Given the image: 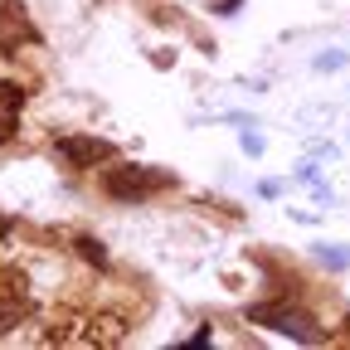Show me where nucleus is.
I'll use <instances>...</instances> for the list:
<instances>
[{
  "instance_id": "obj_1",
  "label": "nucleus",
  "mask_w": 350,
  "mask_h": 350,
  "mask_svg": "<svg viewBox=\"0 0 350 350\" xmlns=\"http://www.w3.org/2000/svg\"><path fill=\"white\" fill-rule=\"evenodd\" d=\"M248 321L268 326V331H278V336H292V340H301V345H321V340H326V331L317 326V317L301 312V306H287V301L248 306Z\"/></svg>"
},
{
  "instance_id": "obj_2",
  "label": "nucleus",
  "mask_w": 350,
  "mask_h": 350,
  "mask_svg": "<svg viewBox=\"0 0 350 350\" xmlns=\"http://www.w3.org/2000/svg\"><path fill=\"white\" fill-rule=\"evenodd\" d=\"M170 185H175V175L151 170V165H117V170L103 175V190L112 200H131V204H142V200H151L156 190H170Z\"/></svg>"
},
{
  "instance_id": "obj_3",
  "label": "nucleus",
  "mask_w": 350,
  "mask_h": 350,
  "mask_svg": "<svg viewBox=\"0 0 350 350\" xmlns=\"http://www.w3.org/2000/svg\"><path fill=\"white\" fill-rule=\"evenodd\" d=\"M34 312V297H29V278L20 268H0V336L15 331L25 317Z\"/></svg>"
},
{
  "instance_id": "obj_4",
  "label": "nucleus",
  "mask_w": 350,
  "mask_h": 350,
  "mask_svg": "<svg viewBox=\"0 0 350 350\" xmlns=\"http://www.w3.org/2000/svg\"><path fill=\"white\" fill-rule=\"evenodd\" d=\"M54 151H59L68 165H78V170H88V165H98V161H112V156H117V146L103 142V137H59Z\"/></svg>"
},
{
  "instance_id": "obj_5",
  "label": "nucleus",
  "mask_w": 350,
  "mask_h": 350,
  "mask_svg": "<svg viewBox=\"0 0 350 350\" xmlns=\"http://www.w3.org/2000/svg\"><path fill=\"white\" fill-rule=\"evenodd\" d=\"M312 258L321 262V268H331V273L350 268V248H340V243H312Z\"/></svg>"
},
{
  "instance_id": "obj_6",
  "label": "nucleus",
  "mask_w": 350,
  "mask_h": 350,
  "mask_svg": "<svg viewBox=\"0 0 350 350\" xmlns=\"http://www.w3.org/2000/svg\"><path fill=\"white\" fill-rule=\"evenodd\" d=\"M297 122H301V126H331V122H336V107L312 103V107H301V112H297Z\"/></svg>"
},
{
  "instance_id": "obj_7",
  "label": "nucleus",
  "mask_w": 350,
  "mask_h": 350,
  "mask_svg": "<svg viewBox=\"0 0 350 350\" xmlns=\"http://www.w3.org/2000/svg\"><path fill=\"white\" fill-rule=\"evenodd\" d=\"M345 64H350V54H345V49H321V54L312 59V68H317V73H340Z\"/></svg>"
},
{
  "instance_id": "obj_8",
  "label": "nucleus",
  "mask_w": 350,
  "mask_h": 350,
  "mask_svg": "<svg viewBox=\"0 0 350 350\" xmlns=\"http://www.w3.org/2000/svg\"><path fill=\"white\" fill-rule=\"evenodd\" d=\"M292 180H297V185H317V180H321V170H317V161L306 156V161L297 165V175H292Z\"/></svg>"
},
{
  "instance_id": "obj_9",
  "label": "nucleus",
  "mask_w": 350,
  "mask_h": 350,
  "mask_svg": "<svg viewBox=\"0 0 350 350\" xmlns=\"http://www.w3.org/2000/svg\"><path fill=\"white\" fill-rule=\"evenodd\" d=\"M239 146H243V156H262V151H268V142H262L258 131H243V137H239Z\"/></svg>"
},
{
  "instance_id": "obj_10",
  "label": "nucleus",
  "mask_w": 350,
  "mask_h": 350,
  "mask_svg": "<svg viewBox=\"0 0 350 350\" xmlns=\"http://www.w3.org/2000/svg\"><path fill=\"white\" fill-rule=\"evenodd\" d=\"M306 156L312 161H336V142H306Z\"/></svg>"
},
{
  "instance_id": "obj_11",
  "label": "nucleus",
  "mask_w": 350,
  "mask_h": 350,
  "mask_svg": "<svg viewBox=\"0 0 350 350\" xmlns=\"http://www.w3.org/2000/svg\"><path fill=\"white\" fill-rule=\"evenodd\" d=\"M282 190H287V180H262V185H258V195H262V200H278Z\"/></svg>"
},
{
  "instance_id": "obj_12",
  "label": "nucleus",
  "mask_w": 350,
  "mask_h": 350,
  "mask_svg": "<svg viewBox=\"0 0 350 350\" xmlns=\"http://www.w3.org/2000/svg\"><path fill=\"white\" fill-rule=\"evenodd\" d=\"M239 5H243V0H214V5H209V10H214V15H234Z\"/></svg>"
},
{
  "instance_id": "obj_13",
  "label": "nucleus",
  "mask_w": 350,
  "mask_h": 350,
  "mask_svg": "<svg viewBox=\"0 0 350 350\" xmlns=\"http://www.w3.org/2000/svg\"><path fill=\"white\" fill-rule=\"evenodd\" d=\"M292 219H301V224H317L321 209H292Z\"/></svg>"
},
{
  "instance_id": "obj_14",
  "label": "nucleus",
  "mask_w": 350,
  "mask_h": 350,
  "mask_svg": "<svg viewBox=\"0 0 350 350\" xmlns=\"http://www.w3.org/2000/svg\"><path fill=\"white\" fill-rule=\"evenodd\" d=\"M5 234H10V219H5V214H0V239H5Z\"/></svg>"
},
{
  "instance_id": "obj_15",
  "label": "nucleus",
  "mask_w": 350,
  "mask_h": 350,
  "mask_svg": "<svg viewBox=\"0 0 350 350\" xmlns=\"http://www.w3.org/2000/svg\"><path fill=\"white\" fill-rule=\"evenodd\" d=\"M345 142H350V137H345Z\"/></svg>"
}]
</instances>
